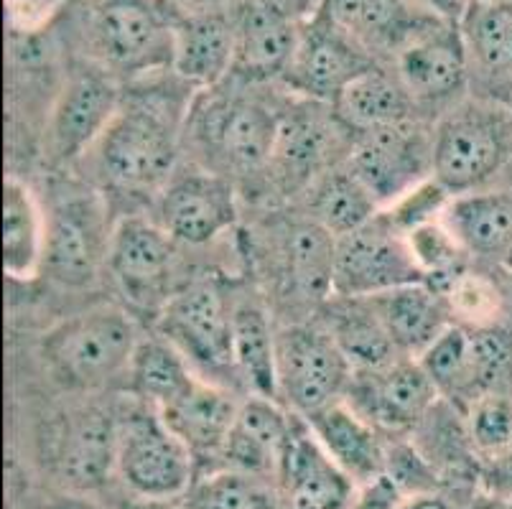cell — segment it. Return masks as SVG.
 <instances>
[{"label":"cell","mask_w":512,"mask_h":509,"mask_svg":"<svg viewBox=\"0 0 512 509\" xmlns=\"http://www.w3.org/2000/svg\"><path fill=\"white\" fill-rule=\"evenodd\" d=\"M497 3H512V0H497Z\"/></svg>","instance_id":"obj_53"},{"label":"cell","mask_w":512,"mask_h":509,"mask_svg":"<svg viewBox=\"0 0 512 509\" xmlns=\"http://www.w3.org/2000/svg\"><path fill=\"white\" fill-rule=\"evenodd\" d=\"M380 212L375 194L347 163L327 171L309 189V217L337 240L365 227Z\"/></svg>","instance_id":"obj_36"},{"label":"cell","mask_w":512,"mask_h":509,"mask_svg":"<svg viewBox=\"0 0 512 509\" xmlns=\"http://www.w3.org/2000/svg\"><path fill=\"white\" fill-rule=\"evenodd\" d=\"M434 179L451 196L512 186V105L464 97L434 125Z\"/></svg>","instance_id":"obj_4"},{"label":"cell","mask_w":512,"mask_h":509,"mask_svg":"<svg viewBox=\"0 0 512 509\" xmlns=\"http://www.w3.org/2000/svg\"><path fill=\"white\" fill-rule=\"evenodd\" d=\"M316 13L377 62H390L418 28L439 18L416 0H321Z\"/></svg>","instance_id":"obj_23"},{"label":"cell","mask_w":512,"mask_h":509,"mask_svg":"<svg viewBox=\"0 0 512 509\" xmlns=\"http://www.w3.org/2000/svg\"><path fill=\"white\" fill-rule=\"evenodd\" d=\"M469 441L482 464L512 451V395L507 390L484 392L464 408Z\"/></svg>","instance_id":"obj_41"},{"label":"cell","mask_w":512,"mask_h":509,"mask_svg":"<svg viewBox=\"0 0 512 509\" xmlns=\"http://www.w3.org/2000/svg\"><path fill=\"white\" fill-rule=\"evenodd\" d=\"M179 13L169 0H82L74 18L82 59L123 84L169 72Z\"/></svg>","instance_id":"obj_3"},{"label":"cell","mask_w":512,"mask_h":509,"mask_svg":"<svg viewBox=\"0 0 512 509\" xmlns=\"http://www.w3.org/2000/svg\"><path fill=\"white\" fill-rule=\"evenodd\" d=\"M299 423L301 415L291 413L278 400L248 395L240 403L235 426L227 436L220 469L240 471L265 482L271 476L278 479Z\"/></svg>","instance_id":"obj_21"},{"label":"cell","mask_w":512,"mask_h":509,"mask_svg":"<svg viewBox=\"0 0 512 509\" xmlns=\"http://www.w3.org/2000/svg\"><path fill=\"white\" fill-rule=\"evenodd\" d=\"M46 212L18 176L3 181V268L13 280H34L44 270Z\"/></svg>","instance_id":"obj_33"},{"label":"cell","mask_w":512,"mask_h":509,"mask_svg":"<svg viewBox=\"0 0 512 509\" xmlns=\"http://www.w3.org/2000/svg\"><path fill=\"white\" fill-rule=\"evenodd\" d=\"M482 487L500 497H512V451L482 464Z\"/></svg>","instance_id":"obj_45"},{"label":"cell","mask_w":512,"mask_h":509,"mask_svg":"<svg viewBox=\"0 0 512 509\" xmlns=\"http://www.w3.org/2000/svg\"><path fill=\"white\" fill-rule=\"evenodd\" d=\"M240 403L242 400H237L225 385L199 377L184 398L161 410L166 426L181 438L197 461V471H207V466L220 469L222 451L235 426Z\"/></svg>","instance_id":"obj_24"},{"label":"cell","mask_w":512,"mask_h":509,"mask_svg":"<svg viewBox=\"0 0 512 509\" xmlns=\"http://www.w3.org/2000/svg\"><path fill=\"white\" fill-rule=\"evenodd\" d=\"M451 199H454V196L431 176L428 181L418 184L416 189H411L408 194L400 196L398 202L385 207L383 214L388 217V222L393 224L395 230L408 235V232L421 227V224L444 219V212L451 204Z\"/></svg>","instance_id":"obj_42"},{"label":"cell","mask_w":512,"mask_h":509,"mask_svg":"<svg viewBox=\"0 0 512 509\" xmlns=\"http://www.w3.org/2000/svg\"><path fill=\"white\" fill-rule=\"evenodd\" d=\"M395 509H462L454 507L444 494L436 489V492H418V494H406V497H400L398 507Z\"/></svg>","instance_id":"obj_46"},{"label":"cell","mask_w":512,"mask_h":509,"mask_svg":"<svg viewBox=\"0 0 512 509\" xmlns=\"http://www.w3.org/2000/svg\"><path fill=\"white\" fill-rule=\"evenodd\" d=\"M194 95L171 69L125 84L118 115L87 156L102 194L156 199L164 191L179 171Z\"/></svg>","instance_id":"obj_1"},{"label":"cell","mask_w":512,"mask_h":509,"mask_svg":"<svg viewBox=\"0 0 512 509\" xmlns=\"http://www.w3.org/2000/svg\"><path fill=\"white\" fill-rule=\"evenodd\" d=\"M263 87L227 79L194 95L184 140L202 153V168L232 181L265 174L286 100Z\"/></svg>","instance_id":"obj_2"},{"label":"cell","mask_w":512,"mask_h":509,"mask_svg":"<svg viewBox=\"0 0 512 509\" xmlns=\"http://www.w3.org/2000/svg\"><path fill=\"white\" fill-rule=\"evenodd\" d=\"M235 0L209 11H181L174 28L171 72L192 90L227 82L235 67Z\"/></svg>","instance_id":"obj_20"},{"label":"cell","mask_w":512,"mask_h":509,"mask_svg":"<svg viewBox=\"0 0 512 509\" xmlns=\"http://www.w3.org/2000/svg\"><path fill=\"white\" fill-rule=\"evenodd\" d=\"M120 509H186L184 502H176V499H130Z\"/></svg>","instance_id":"obj_49"},{"label":"cell","mask_w":512,"mask_h":509,"mask_svg":"<svg viewBox=\"0 0 512 509\" xmlns=\"http://www.w3.org/2000/svg\"><path fill=\"white\" fill-rule=\"evenodd\" d=\"M406 240L413 258H416V265L421 268L423 283L434 288V291H444L446 283L456 273H462L469 260H472L464 252V247L459 245L454 232L446 227L444 219L421 224V227L408 232Z\"/></svg>","instance_id":"obj_40"},{"label":"cell","mask_w":512,"mask_h":509,"mask_svg":"<svg viewBox=\"0 0 512 509\" xmlns=\"http://www.w3.org/2000/svg\"><path fill=\"white\" fill-rule=\"evenodd\" d=\"M321 311L319 324L332 334L337 347L349 359L352 370H377L403 354L395 349L388 329L377 316L370 298L332 296Z\"/></svg>","instance_id":"obj_32"},{"label":"cell","mask_w":512,"mask_h":509,"mask_svg":"<svg viewBox=\"0 0 512 509\" xmlns=\"http://www.w3.org/2000/svg\"><path fill=\"white\" fill-rule=\"evenodd\" d=\"M153 209V219L184 247L212 245L240 219L235 181L209 168L176 171L153 199Z\"/></svg>","instance_id":"obj_16"},{"label":"cell","mask_w":512,"mask_h":509,"mask_svg":"<svg viewBox=\"0 0 512 509\" xmlns=\"http://www.w3.org/2000/svg\"><path fill=\"white\" fill-rule=\"evenodd\" d=\"M344 400L383 436L403 438L421 426L441 395L418 359L400 357L377 370L355 372Z\"/></svg>","instance_id":"obj_17"},{"label":"cell","mask_w":512,"mask_h":509,"mask_svg":"<svg viewBox=\"0 0 512 509\" xmlns=\"http://www.w3.org/2000/svg\"><path fill=\"white\" fill-rule=\"evenodd\" d=\"M179 247L153 217L125 214L115 222L107 273L133 311L158 319L166 303L192 280L184 278Z\"/></svg>","instance_id":"obj_6"},{"label":"cell","mask_w":512,"mask_h":509,"mask_svg":"<svg viewBox=\"0 0 512 509\" xmlns=\"http://www.w3.org/2000/svg\"><path fill=\"white\" fill-rule=\"evenodd\" d=\"M459 28L472 74L484 79L492 90L512 92V3L469 0Z\"/></svg>","instance_id":"obj_34"},{"label":"cell","mask_w":512,"mask_h":509,"mask_svg":"<svg viewBox=\"0 0 512 509\" xmlns=\"http://www.w3.org/2000/svg\"><path fill=\"white\" fill-rule=\"evenodd\" d=\"M411 283H423L421 268L406 235L395 230L383 212L337 240L334 296L367 298Z\"/></svg>","instance_id":"obj_15"},{"label":"cell","mask_w":512,"mask_h":509,"mask_svg":"<svg viewBox=\"0 0 512 509\" xmlns=\"http://www.w3.org/2000/svg\"><path fill=\"white\" fill-rule=\"evenodd\" d=\"M276 242L278 278L293 306L316 311L334 296V252L337 237L306 214L281 224Z\"/></svg>","instance_id":"obj_22"},{"label":"cell","mask_w":512,"mask_h":509,"mask_svg":"<svg viewBox=\"0 0 512 509\" xmlns=\"http://www.w3.org/2000/svg\"><path fill=\"white\" fill-rule=\"evenodd\" d=\"M232 308L235 288L214 275H199L166 303L156 319V331L192 362L194 370L212 375V382L225 375L237 382L232 362Z\"/></svg>","instance_id":"obj_8"},{"label":"cell","mask_w":512,"mask_h":509,"mask_svg":"<svg viewBox=\"0 0 512 509\" xmlns=\"http://www.w3.org/2000/svg\"><path fill=\"white\" fill-rule=\"evenodd\" d=\"M388 64L406 84L418 112L454 107L464 100L472 77L462 28L444 18H431L418 28Z\"/></svg>","instance_id":"obj_14"},{"label":"cell","mask_w":512,"mask_h":509,"mask_svg":"<svg viewBox=\"0 0 512 509\" xmlns=\"http://www.w3.org/2000/svg\"><path fill=\"white\" fill-rule=\"evenodd\" d=\"M500 270H502V273H505L507 283H510V288H512V252L505 258V263L500 265Z\"/></svg>","instance_id":"obj_52"},{"label":"cell","mask_w":512,"mask_h":509,"mask_svg":"<svg viewBox=\"0 0 512 509\" xmlns=\"http://www.w3.org/2000/svg\"><path fill=\"white\" fill-rule=\"evenodd\" d=\"M355 138L332 105L288 92L265 179L281 194L309 191L316 179L347 161Z\"/></svg>","instance_id":"obj_7"},{"label":"cell","mask_w":512,"mask_h":509,"mask_svg":"<svg viewBox=\"0 0 512 509\" xmlns=\"http://www.w3.org/2000/svg\"><path fill=\"white\" fill-rule=\"evenodd\" d=\"M46 509H102L100 504L90 502V499L79 497V494H69V497L57 499V502H51Z\"/></svg>","instance_id":"obj_51"},{"label":"cell","mask_w":512,"mask_h":509,"mask_svg":"<svg viewBox=\"0 0 512 509\" xmlns=\"http://www.w3.org/2000/svg\"><path fill=\"white\" fill-rule=\"evenodd\" d=\"M179 11H209V8L230 6L232 0H169Z\"/></svg>","instance_id":"obj_50"},{"label":"cell","mask_w":512,"mask_h":509,"mask_svg":"<svg viewBox=\"0 0 512 509\" xmlns=\"http://www.w3.org/2000/svg\"><path fill=\"white\" fill-rule=\"evenodd\" d=\"M423 370L434 380L436 390L456 408H467L477 398L472 370V347H469V326L451 324L426 352L418 357Z\"/></svg>","instance_id":"obj_38"},{"label":"cell","mask_w":512,"mask_h":509,"mask_svg":"<svg viewBox=\"0 0 512 509\" xmlns=\"http://www.w3.org/2000/svg\"><path fill=\"white\" fill-rule=\"evenodd\" d=\"M400 497L403 494L398 492L393 482H390L388 476H377L375 482L362 484L360 494L352 502V509H395L398 507Z\"/></svg>","instance_id":"obj_44"},{"label":"cell","mask_w":512,"mask_h":509,"mask_svg":"<svg viewBox=\"0 0 512 509\" xmlns=\"http://www.w3.org/2000/svg\"><path fill=\"white\" fill-rule=\"evenodd\" d=\"M265 3L281 8L283 13L299 18V21H306V18H311L316 11H319L321 0H265Z\"/></svg>","instance_id":"obj_48"},{"label":"cell","mask_w":512,"mask_h":509,"mask_svg":"<svg viewBox=\"0 0 512 509\" xmlns=\"http://www.w3.org/2000/svg\"><path fill=\"white\" fill-rule=\"evenodd\" d=\"M278 400L301 418L347 398L352 364L321 324L293 321L278 329Z\"/></svg>","instance_id":"obj_10"},{"label":"cell","mask_w":512,"mask_h":509,"mask_svg":"<svg viewBox=\"0 0 512 509\" xmlns=\"http://www.w3.org/2000/svg\"><path fill=\"white\" fill-rule=\"evenodd\" d=\"M278 329L265 303L250 291H235L232 308V362L248 395L278 400ZM281 403V400H278Z\"/></svg>","instance_id":"obj_29"},{"label":"cell","mask_w":512,"mask_h":509,"mask_svg":"<svg viewBox=\"0 0 512 509\" xmlns=\"http://www.w3.org/2000/svg\"><path fill=\"white\" fill-rule=\"evenodd\" d=\"M311 433L329 459L355 484H370L385 471L388 443L383 433L367 423L347 400L306 418Z\"/></svg>","instance_id":"obj_26"},{"label":"cell","mask_w":512,"mask_h":509,"mask_svg":"<svg viewBox=\"0 0 512 509\" xmlns=\"http://www.w3.org/2000/svg\"><path fill=\"white\" fill-rule=\"evenodd\" d=\"M510 507H512V497H510Z\"/></svg>","instance_id":"obj_54"},{"label":"cell","mask_w":512,"mask_h":509,"mask_svg":"<svg viewBox=\"0 0 512 509\" xmlns=\"http://www.w3.org/2000/svg\"><path fill=\"white\" fill-rule=\"evenodd\" d=\"M344 163L375 194L380 207H390L434 176V125L428 128L421 118H413L357 135Z\"/></svg>","instance_id":"obj_13"},{"label":"cell","mask_w":512,"mask_h":509,"mask_svg":"<svg viewBox=\"0 0 512 509\" xmlns=\"http://www.w3.org/2000/svg\"><path fill=\"white\" fill-rule=\"evenodd\" d=\"M334 110L355 135L418 118L411 92L388 62H377L365 69L334 102Z\"/></svg>","instance_id":"obj_31"},{"label":"cell","mask_w":512,"mask_h":509,"mask_svg":"<svg viewBox=\"0 0 512 509\" xmlns=\"http://www.w3.org/2000/svg\"><path fill=\"white\" fill-rule=\"evenodd\" d=\"M100 191L69 189L46 214L44 270L69 288H85L107 268L115 222Z\"/></svg>","instance_id":"obj_12"},{"label":"cell","mask_w":512,"mask_h":509,"mask_svg":"<svg viewBox=\"0 0 512 509\" xmlns=\"http://www.w3.org/2000/svg\"><path fill=\"white\" fill-rule=\"evenodd\" d=\"M444 224L469 258L500 268L512 252V186L454 196Z\"/></svg>","instance_id":"obj_27"},{"label":"cell","mask_w":512,"mask_h":509,"mask_svg":"<svg viewBox=\"0 0 512 509\" xmlns=\"http://www.w3.org/2000/svg\"><path fill=\"white\" fill-rule=\"evenodd\" d=\"M278 482L286 509H352L355 502V482L329 459L304 418L293 433Z\"/></svg>","instance_id":"obj_25"},{"label":"cell","mask_w":512,"mask_h":509,"mask_svg":"<svg viewBox=\"0 0 512 509\" xmlns=\"http://www.w3.org/2000/svg\"><path fill=\"white\" fill-rule=\"evenodd\" d=\"M125 84L97 64H74L64 77L46 118L44 156L64 168L90 156L123 105Z\"/></svg>","instance_id":"obj_11"},{"label":"cell","mask_w":512,"mask_h":509,"mask_svg":"<svg viewBox=\"0 0 512 509\" xmlns=\"http://www.w3.org/2000/svg\"><path fill=\"white\" fill-rule=\"evenodd\" d=\"M115 471L133 497L181 499L197 482V461L161 413L138 403L118 413Z\"/></svg>","instance_id":"obj_9"},{"label":"cell","mask_w":512,"mask_h":509,"mask_svg":"<svg viewBox=\"0 0 512 509\" xmlns=\"http://www.w3.org/2000/svg\"><path fill=\"white\" fill-rule=\"evenodd\" d=\"M449 303L454 324L464 326H502L510 324V291L495 275L467 268L439 291Z\"/></svg>","instance_id":"obj_37"},{"label":"cell","mask_w":512,"mask_h":509,"mask_svg":"<svg viewBox=\"0 0 512 509\" xmlns=\"http://www.w3.org/2000/svg\"><path fill=\"white\" fill-rule=\"evenodd\" d=\"M385 476L398 487V492L418 494V492H436L441 487L439 474L434 466L423 459V454L411 443H388L385 454Z\"/></svg>","instance_id":"obj_43"},{"label":"cell","mask_w":512,"mask_h":509,"mask_svg":"<svg viewBox=\"0 0 512 509\" xmlns=\"http://www.w3.org/2000/svg\"><path fill=\"white\" fill-rule=\"evenodd\" d=\"M367 298L403 357L418 359L454 324L446 298L426 283H411Z\"/></svg>","instance_id":"obj_30"},{"label":"cell","mask_w":512,"mask_h":509,"mask_svg":"<svg viewBox=\"0 0 512 509\" xmlns=\"http://www.w3.org/2000/svg\"><path fill=\"white\" fill-rule=\"evenodd\" d=\"M118 454V415L82 410L72 415L57 441V466L64 482L77 492L102 487L115 471Z\"/></svg>","instance_id":"obj_28"},{"label":"cell","mask_w":512,"mask_h":509,"mask_svg":"<svg viewBox=\"0 0 512 509\" xmlns=\"http://www.w3.org/2000/svg\"><path fill=\"white\" fill-rule=\"evenodd\" d=\"M141 339L136 321L125 308L102 303L46 331L41 352L59 385L92 392L128 377Z\"/></svg>","instance_id":"obj_5"},{"label":"cell","mask_w":512,"mask_h":509,"mask_svg":"<svg viewBox=\"0 0 512 509\" xmlns=\"http://www.w3.org/2000/svg\"><path fill=\"white\" fill-rule=\"evenodd\" d=\"M197 380L199 375L192 362L174 344L166 342L164 336H148L138 342L125 387L138 403L161 413L184 398Z\"/></svg>","instance_id":"obj_35"},{"label":"cell","mask_w":512,"mask_h":509,"mask_svg":"<svg viewBox=\"0 0 512 509\" xmlns=\"http://www.w3.org/2000/svg\"><path fill=\"white\" fill-rule=\"evenodd\" d=\"M372 64H377L375 56L314 13L301 26L299 44L283 72L281 84L293 97L334 107L349 84Z\"/></svg>","instance_id":"obj_18"},{"label":"cell","mask_w":512,"mask_h":509,"mask_svg":"<svg viewBox=\"0 0 512 509\" xmlns=\"http://www.w3.org/2000/svg\"><path fill=\"white\" fill-rule=\"evenodd\" d=\"M235 67L232 77L245 84L281 82L304 21L265 0H235Z\"/></svg>","instance_id":"obj_19"},{"label":"cell","mask_w":512,"mask_h":509,"mask_svg":"<svg viewBox=\"0 0 512 509\" xmlns=\"http://www.w3.org/2000/svg\"><path fill=\"white\" fill-rule=\"evenodd\" d=\"M510 105H512V102H510Z\"/></svg>","instance_id":"obj_55"},{"label":"cell","mask_w":512,"mask_h":509,"mask_svg":"<svg viewBox=\"0 0 512 509\" xmlns=\"http://www.w3.org/2000/svg\"><path fill=\"white\" fill-rule=\"evenodd\" d=\"M416 3L426 8L428 13H434V16L454 23H459V18L464 16V11L469 6V0H416Z\"/></svg>","instance_id":"obj_47"},{"label":"cell","mask_w":512,"mask_h":509,"mask_svg":"<svg viewBox=\"0 0 512 509\" xmlns=\"http://www.w3.org/2000/svg\"><path fill=\"white\" fill-rule=\"evenodd\" d=\"M186 509H278L265 479L217 469L192 484L184 499Z\"/></svg>","instance_id":"obj_39"}]
</instances>
